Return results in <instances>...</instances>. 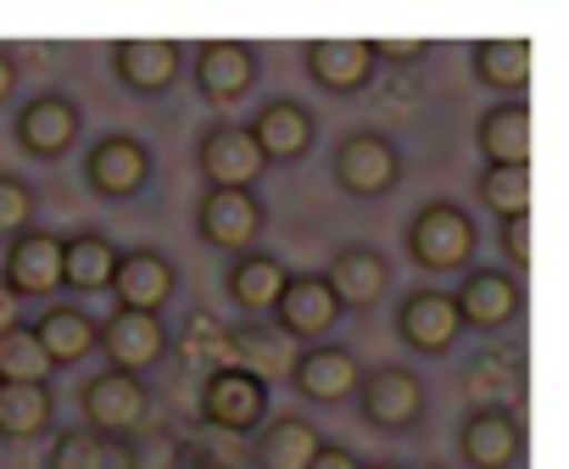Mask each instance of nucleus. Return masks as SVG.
<instances>
[{
	"instance_id": "nucleus-1",
	"label": "nucleus",
	"mask_w": 569,
	"mask_h": 469,
	"mask_svg": "<svg viewBox=\"0 0 569 469\" xmlns=\"http://www.w3.org/2000/svg\"><path fill=\"white\" fill-rule=\"evenodd\" d=\"M475 247H480V229L458 201H425L408 218V258L425 275H463L475 263Z\"/></svg>"
},
{
	"instance_id": "nucleus-2",
	"label": "nucleus",
	"mask_w": 569,
	"mask_h": 469,
	"mask_svg": "<svg viewBox=\"0 0 569 469\" xmlns=\"http://www.w3.org/2000/svg\"><path fill=\"white\" fill-rule=\"evenodd\" d=\"M273 413V397H268V380L234 369V363H218L207 369L201 380V419L212 430H229V436H257Z\"/></svg>"
},
{
	"instance_id": "nucleus-3",
	"label": "nucleus",
	"mask_w": 569,
	"mask_h": 469,
	"mask_svg": "<svg viewBox=\"0 0 569 469\" xmlns=\"http://www.w3.org/2000/svg\"><path fill=\"white\" fill-rule=\"evenodd\" d=\"M79 408H84V430H96L107 441H134V430H146V419H151V391H146L140 375L101 369L84 386Z\"/></svg>"
},
{
	"instance_id": "nucleus-4",
	"label": "nucleus",
	"mask_w": 569,
	"mask_h": 469,
	"mask_svg": "<svg viewBox=\"0 0 569 469\" xmlns=\"http://www.w3.org/2000/svg\"><path fill=\"white\" fill-rule=\"evenodd\" d=\"M330 173H336V184H341L347 196L375 201V196L397 190V179H402V151H397V140L380 134V129H352V134L336 146Z\"/></svg>"
},
{
	"instance_id": "nucleus-5",
	"label": "nucleus",
	"mask_w": 569,
	"mask_h": 469,
	"mask_svg": "<svg viewBox=\"0 0 569 469\" xmlns=\"http://www.w3.org/2000/svg\"><path fill=\"white\" fill-rule=\"evenodd\" d=\"M268 212L257 201V190H207L196 201V234L212 247V252H257V234H262Z\"/></svg>"
},
{
	"instance_id": "nucleus-6",
	"label": "nucleus",
	"mask_w": 569,
	"mask_h": 469,
	"mask_svg": "<svg viewBox=\"0 0 569 469\" xmlns=\"http://www.w3.org/2000/svg\"><path fill=\"white\" fill-rule=\"evenodd\" d=\"M352 402L363 408V419H369L375 430L402 436V430H413V425L425 419V380H419L413 369H402V363L363 369V380H358V397H352Z\"/></svg>"
},
{
	"instance_id": "nucleus-7",
	"label": "nucleus",
	"mask_w": 569,
	"mask_h": 469,
	"mask_svg": "<svg viewBox=\"0 0 569 469\" xmlns=\"http://www.w3.org/2000/svg\"><path fill=\"white\" fill-rule=\"evenodd\" d=\"M0 280L18 302H51L62 291V234L51 229H23L12 234L7 263H0Z\"/></svg>"
},
{
	"instance_id": "nucleus-8",
	"label": "nucleus",
	"mask_w": 569,
	"mask_h": 469,
	"mask_svg": "<svg viewBox=\"0 0 569 469\" xmlns=\"http://www.w3.org/2000/svg\"><path fill=\"white\" fill-rule=\"evenodd\" d=\"M79 129H84V112H79V101H73V96H62V90L29 96V101L18 107V123H12L18 146H23L29 157H40V162L68 157V151H73V140H79Z\"/></svg>"
},
{
	"instance_id": "nucleus-9",
	"label": "nucleus",
	"mask_w": 569,
	"mask_h": 469,
	"mask_svg": "<svg viewBox=\"0 0 569 469\" xmlns=\"http://www.w3.org/2000/svg\"><path fill=\"white\" fill-rule=\"evenodd\" d=\"M196 168H201L207 190H251L268 162L251 146L246 123H207L196 140Z\"/></svg>"
},
{
	"instance_id": "nucleus-10",
	"label": "nucleus",
	"mask_w": 569,
	"mask_h": 469,
	"mask_svg": "<svg viewBox=\"0 0 569 469\" xmlns=\"http://www.w3.org/2000/svg\"><path fill=\"white\" fill-rule=\"evenodd\" d=\"M452 308H458L463 330H508L519 319V308H525V286L508 269L469 263L458 291H452Z\"/></svg>"
},
{
	"instance_id": "nucleus-11",
	"label": "nucleus",
	"mask_w": 569,
	"mask_h": 469,
	"mask_svg": "<svg viewBox=\"0 0 569 469\" xmlns=\"http://www.w3.org/2000/svg\"><path fill=\"white\" fill-rule=\"evenodd\" d=\"M336 325H341V308H336L325 275H291V280H284V291L273 302V330L284 341H291V347L297 341L302 347H319Z\"/></svg>"
},
{
	"instance_id": "nucleus-12",
	"label": "nucleus",
	"mask_w": 569,
	"mask_h": 469,
	"mask_svg": "<svg viewBox=\"0 0 569 469\" xmlns=\"http://www.w3.org/2000/svg\"><path fill=\"white\" fill-rule=\"evenodd\" d=\"M397 336H402V347L419 352V358L452 352L458 336H463V319H458V308H452V291H441V286L408 291V297L397 302Z\"/></svg>"
},
{
	"instance_id": "nucleus-13",
	"label": "nucleus",
	"mask_w": 569,
	"mask_h": 469,
	"mask_svg": "<svg viewBox=\"0 0 569 469\" xmlns=\"http://www.w3.org/2000/svg\"><path fill=\"white\" fill-rule=\"evenodd\" d=\"M291 380L308 402L319 408H336V402H352L358 397V380H363V363L352 347H336V341H319V347H302L297 363H291Z\"/></svg>"
},
{
	"instance_id": "nucleus-14",
	"label": "nucleus",
	"mask_w": 569,
	"mask_h": 469,
	"mask_svg": "<svg viewBox=\"0 0 569 469\" xmlns=\"http://www.w3.org/2000/svg\"><path fill=\"white\" fill-rule=\"evenodd\" d=\"M246 134L262 151V162H302L313 151V140H319V118L302 101H291V96H273V101L257 107Z\"/></svg>"
},
{
	"instance_id": "nucleus-15",
	"label": "nucleus",
	"mask_w": 569,
	"mask_h": 469,
	"mask_svg": "<svg viewBox=\"0 0 569 469\" xmlns=\"http://www.w3.org/2000/svg\"><path fill=\"white\" fill-rule=\"evenodd\" d=\"M84 184H90L96 196H107V201L140 196V190L151 184V151H146V140H134V134H107V140H96L90 157H84Z\"/></svg>"
},
{
	"instance_id": "nucleus-16",
	"label": "nucleus",
	"mask_w": 569,
	"mask_h": 469,
	"mask_svg": "<svg viewBox=\"0 0 569 469\" xmlns=\"http://www.w3.org/2000/svg\"><path fill=\"white\" fill-rule=\"evenodd\" d=\"M262 73V57L246 40H207L196 51V90L207 107H234L240 96H251Z\"/></svg>"
},
{
	"instance_id": "nucleus-17",
	"label": "nucleus",
	"mask_w": 569,
	"mask_h": 469,
	"mask_svg": "<svg viewBox=\"0 0 569 469\" xmlns=\"http://www.w3.org/2000/svg\"><path fill=\"white\" fill-rule=\"evenodd\" d=\"M173 286H179V269L162 258V252H151V247H134V252H118V269H112V297H118V308H129V313H162L168 308V297H173Z\"/></svg>"
},
{
	"instance_id": "nucleus-18",
	"label": "nucleus",
	"mask_w": 569,
	"mask_h": 469,
	"mask_svg": "<svg viewBox=\"0 0 569 469\" xmlns=\"http://www.w3.org/2000/svg\"><path fill=\"white\" fill-rule=\"evenodd\" d=\"M96 352H107L112 369L140 375V369H151V363L168 352V325H162V313H129V308H118V313L101 325Z\"/></svg>"
},
{
	"instance_id": "nucleus-19",
	"label": "nucleus",
	"mask_w": 569,
	"mask_h": 469,
	"mask_svg": "<svg viewBox=\"0 0 569 469\" xmlns=\"http://www.w3.org/2000/svg\"><path fill=\"white\" fill-rule=\"evenodd\" d=\"M325 286H330L341 313H369L386 297V286H391V263L375 247H341L330 258V269H325Z\"/></svg>"
},
{
	"instance_id": "nucleus-20",
	"label": "nucleus",
	"mask_w": 569,
	"mask_h": 469,
	"mask_svg": "<svg viewBox=\"0 0 569 469\" xmlns=\"http://www.w3.org/2000/svg\"><path fill=\"white\" fill-rule=\"evenodd\" d=\"M519 413L513 408H469L458 425V452L469 469H513L519 458Z\"/></svg>"
},
{
	"instance_id": "nucleus-21",
	"label": "nucleus",
	"mask_w": 569,
	"mask_h": 469,
	"mask_svg": "<svg viewBox=\"0 0 569 469\" xmlns=\"http://www.w3.org/2000/svg\"><path fill=\"white\" fill-rule=\"evenodd\" d=\"M302 68H308V79L319 90L358 96V90H369V79H375L380 62H375L369 40H308L302 46Z\"/></svg>"
},
{
	"instance_id": "nucleus-22",
	"label": "nucleus",
	"mask_w": 569,
	"mask_h": 469,
	"mask_svg": "<svg viewBox=\"0 0 569 469\" xmlns=\"http://www.w3.org/2000/svg\"><path fill=\"white\" fill-rule=\"evenodd\" d=\"M179 68H184V57H179L173 40H123V46H112V73H118V84L134 90V96H162V90H173Z\"/></svg>"
},
{
	"instance_id": "nucleus-23",
	"label": "nucleus",
	"mask_w": 569,
	"mask_h": 469,
	"mask_svg": "<svg viewBox=\"0 0 569 469\" xmlns=\"http://www.w3.org/2000/svg\"><path fill=\"white\" fill-rule=\"evenodd\" d=\"M29 330H34V341L46 347L51 369H73V363H84V358L96 352V336H101V325H96L84 308H73V302H51Z\"/></svg>"
},
{
	"instance_id": "nucleus-24",
	"label": "nucleus",
	"mask_w": 569,
	"mask_h": 469,
	"mask_svg": "<svg viewBox=\"0 0 569 469\" xmlns=\"http://www.w3.org/2000/svg\"><path fill=\"white\" fill-rule=\"evenodd\" d=\"M475 146L486 168H530V107L525 101H497L475 123Z\"/></svg>"
},
{
	"instance_id": "nucleus-25",
	"label": "nucleus",
	"mask_w": 569,
	"mask_h": 469,
	"mask_svg": "<svg viewBox=\"0 0 569 469\" xmlns=\"http://www.w3.org/2000/svg\"><path fill=\"white\" fill-rule=\"evenodd\" d=\"M284 280H291V269H284L273 252H240V258L229 263V302H234L240 313L262 319V313H273Z\"/></svg>"
},
{
	"instance_id": "nucleus-26",
	"label": "nucleus",
	"mask_w": 569,
	"mask_h": 469,
	"mask_svg": "<svg viewBox=\"0 0 569 469\" xmlns=\"http://www.w3.org/2000/svg\"><path fill=\"white\" fill-rule=\"evenodd\" d=\"M223 363H234V369H246V375H257V380H279V375H291V363H297V352H291V341H284L279 330H268L262 319L257 325H240V330H229L223 336Z\"/></svg>"
},
{
	"instance_id": "nucleus-27",
	"label": "nucleus",
	"mask_w": 569,
	"mask_h": 469,
	"mask_svg": "<svg viewBox=\"0 0 569 469\" xmlns=\"http://www.w3.org/2000/svg\"><path fill=\"white\" fill-rule=\"evenodd\" d=\"M319 447H325V436L313 430V419L279 413L257 430V469H308Z\"/></svg>"
},
{
	"instance_id": "nucleus-28",
	"label": "nucleus",
	"mask_w": 569,
	"mask_h": 469,
	"mask_svg": "<svg viewBox=\"0 0 569 469\" xmlns=\"http://www.w3.org/2000/svg\"><path fill=\"white\" fill-rule=\"evenodd\" d=\"M112 269H118V247L96 229H79V234H62V286L90 297V291H107L112 286Z\"/></svg>"
},
{
	"instance_id": "nucleus-29",
	"label": "nucleus",
	"mask_w": 569,
	"mask_h": 469,
	"mask_svg": "<svg viewBox=\"0 0 569 469\" xmlns=\"http://www.w3.org/2000/svg\"><path fill=\"white\" fill-rule=\"evenodd\" d=\"M51 425H57L51 386H0V436L7 441H34Z\"/></svg>"
},
{
	"instance_id": "nucleus-30",
	"label": "nucleus",
	"mask_w": 569,
	"mask_h": 469,
	"mask_svg": "<svg viewBox=\"0 0 569 469\" xmlns=\"http://www.w3.org/2000/svg\"><path fill=\"white\" fill-rule=\"evenodd\" d=\"M475 79L497 96H519L530 84V46L525 40H480L475 57H469Z\"/></svg>"
},
{
	"instance_id": "nucleus-31",
	"label": "nucleus",
	"mask_w": 569,
	"mask_h": 469,
	"mask_svg": "<svg viewBox=\"0 0 569 469\" xmlns=\"http://www.w3.org/2000/svg\"><path fill=\"white\" fill-rule=\"evenodd\" d=\"M51 358H46V347L34 341V330L29 325H18V330H7L0 336V386H51Z\"/></svg>"
},
{
	"instance_id": "nucleus-32",
	"label": "nucleus",
	"mask_w": 569,
	"mask_h": 469,
	"mask_svg": "<svg viewBox=\"0 0 569 469\" xmlns=\"http://www.w3.org/2000/svg\"><path fill=\"white\" fill-rule=\"evenodd\" d=\"M519 386H525V375H519V363H513L508 352L475 358V363L463 369V391H469L475 408H508Z\"/></svg>"
},
{
	"instance_id": "nucleus-33",
	"label": "nucleus",
	"mask_w": 569,
	"mask_h": 469,
	"mask_svg": "<svg viewBox=\"0 0 569 469\" xmlns=\"http://www.w3.org/2000/svg\"><path fill=\"white\" fill-rule=\"evenodd\" d=\"M475 190H480V201L497 212V223L530 212V168H480Z\"/></svg>"
},
{
	"instance_id": "nucleus-34",
	"label": "nucleus",
	"mask_w": 569,
	"mask_h": 469,
	"mask_svg": "<svg viewBox=\"0 0 569 469\" xmlns=\"http://www.w3.org/2000/svg\"><path fill=\"white\" fill-rule=\"evenodd\" d=\"M101 441L107 436H96V430H62L57 441H51V452H46V469H101Z\"/></svg>"
},
{
	"instance_id": "nucleus-35",
	"label": "nucleus",
	"mask_w": 569,
	"mask_h": 469,
	"mask_svg": "<svg viewBox=\"0 0 569 469\" xmlns=\"http://www.w3.org/2000/svg\"><path fill=\"white\" fill-rule=\"evenodd\" d=\"M29 218H34V184L0 168V234H23Z\"/></svg>"
},
{
	"instance_id": "nucleus-36",
	"label": "nucleus",
	"mask_w": 569,
	"mask_h": 469,
	"mask_svg": "<svg viewBox=\"0 0 569 469\" xmlns=\"http://www.w3.org/2000/svg\"><path fill=\"white\" fill-rule=\"evenodd\" d=\"M497 241H502L508 275H530V212L525 218H502L497 223Z\"/></svg>"
},
{
	"instance_id": "nucleus-37",
	"label": "nucleus",
	"mask_w": 569,
	"mask_h": 469,
	"mask_svg": "<svg viewBox=\"0 0 569 469\" xmlns=\"http://www.w3.org/2000/svg\"><path fill=\"white\" fill-rule=\"evenodd\" d=\"M375 62H419L430 51V40H369Z\"/></svg>"
},
{
	"instance_id": "nucleus-38",
	"label": "nucleus",
	"mask_w": 569,
	"mask_h": 469,
	"mask_svg": "<svg viewBox=\"0 0 569 469\" xmlns=\"http://www.w3.org/2000/svg\"><path fill=\"white\" fill-rule=\"evenodd\" d=\"M308 469H363V458L358 452H347L341 441H325L319 452H313V463Z\"/></svg>"
},
{
	"instance_id": "nucleus-39",
	"label": "nucleus",
	"mask_w": 569,
	"mask_h": 469,
	"mask_svg": "<svg viewBox=\"0 0 569 469\" xmlns=\"http://www.w3.org/2000/svg\"><path fill=\"white\" fill-rule=\"evenodd\" d=\"M101 469H140L134 441H101Z\"/></svg>"
},
{
	"instance_id": "nucleus-40",
	"label": "nucleus",
	"mask_w": 569,
	"mask_h": 469,
	"mask_svg": "<svg viewBox=\"0 0 569 469\" xmlns=\"http://www.w3.org/2000/svg\"><path fill=\"white\" fill-rule=\"evenodd\" d=\"M23 325V302L7 291V280H0V336H7V330H18Z\"/></svg>"
},
{
	"instance_id": "nucleus-41",
	"label": "nucleus",
	"mask_w": 569,
	"mask_h": 469,
	"mask_svg": "<svg viewBox=\"0 0 569 469\" xmlns=\"http://www.w3.org/2000/svg\"><path fill=\"white\" fill-rule=\"evenodd\" d=\"M18 96V62L7 57V51H0V107H7Z\"/></svg>"
},
{
	"instance_id": "nucleus-42",
	"label": "nucleus",
	"mask_w": 569,
	"mask_h": 469,
	"mask_svg": "<svg viewBox=\"0 0 569 469\" xmlns=\"http://www.w3.org/2000/svg\"><path fill=\"white\" fill-rule=\"evenodd\" d=\"M168 469H218V463H212V458H201V452H179Z\"/></svg>"
},
{
	"instance_id": "nucleus-43",
	"label": "nucleus",
	"mask_w": 569,
	"mask_h": 469,
	"mask_svg": "<svg viewBox=\"0 0 569 469\" xmlns=\"http://www.w3.org/2000/svg\"><path fill=\"white\" fill-rule=\"evenodd\" d=\"M363 469H402V463H363Z\"/></svg>"
},
{
	"instance_id": "nucleus-44",
	"label": "nucleus",
	"mask_w": 569,
	"mask_h": 469,
	"mask_svg": "<svg viewBox=\"0 0 569 469\" xmlns=\"http://www.w3.org/2000/svg\"><path fill=\"white\" fill-rule=\"evenodd\" d=\"M419 469H447V463H419Z\"/></svg>"
}]
</instances>
